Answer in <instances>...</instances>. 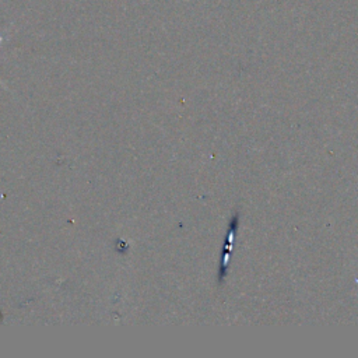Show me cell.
Wrapping results in <instances>:
<instances>
[{"label":"cell","mask_w":358,"mask_h":358,"mask_svg":"<svg viewBox=\"0 0 358 358\" xmlns=\"http://www.w3.org/2000/svg\"><path fill=\"white\" fill-rule=\"evenodd\" d=\"M0 42H1V38H0Z\"/></svg>","instance_id":"6da1fadb"}]
</instances>
